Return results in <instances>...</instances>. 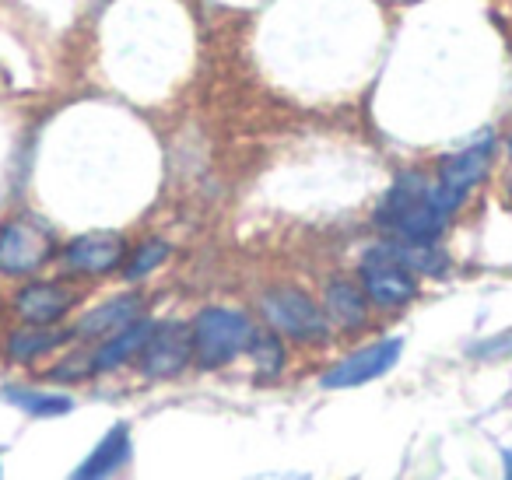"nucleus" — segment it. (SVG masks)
<instances>
[{
  "instance_id": "nucleus-5",
  "label": "nucleus",
  "mask_w": 512,
  "mask_h": 480,
  "mask_svg": "<svg viewBox=\"0 0 512 480\" xmlns=\"http://www.w3.org/2000/svg\"><path fill=\"white\" fill-rule=\"evenodd\" d=\"M193 361V333L183 323H155L144 340L137 365L148 379H172Z\"/></svg>"
},
{
  "instance_id": "nucleus-9",
  "label": "nucleus",
  "mask_w": 512,
  "mask_h": 480,
  "mask_svg": "<svg viewBox=\"0 0 512 480\" xmlns=\"http://www.w3.org/2000/svg\"><path fill=\"white\" fill-rule=\"evenodd\" d=\"M127 256V242L113 232H92V235H78L71 246L64 249V263L74 274H109L116 270Z\"/></svg>"
},
{
  "instance_id": "nucleus-3",
  "label": "nucleus",
  "mask_w": 512,
  "mask_h": 480,
  "mask_svg": "<svg viewBox=\"0 0 512 480\" xmlns=\"http://www.w3.org/2000/svg\"><path fill=\"white\" fill-rule=\"evenodd\" d=\"M260 312L271 323L274 333H285L292 340H306V344H320L330 333V319L306 291L299 288H271L260 298Z\"/></svg>"
},
{
  "instance_id": "nucleus-20",
  "label": "nucleus",
  "mask_w": 512,
  "mask_h": 480,
  "mask_svg": "<svg viewBox=\"0 0 512 480\" xmlns=\"http://www.w3.org/2000/svg\"><path fill=\"white\" fill-rule=\"evenodd\" d=\"M256 480H309V473H264Z\"/></svg>"
},
{
  "instance_id": "nucleus-18",
  "label": "nucleus",
  "mask_w": 512,
  "mask_h": 480,
  "mask_svg": "<svg viewBox=\"0 0 512 480\" xmlns=\"http://www.w3.org/2000/svg\"><path fill=\"white\" fill-rule=\"evenodd\" d=\"M165 260H169V246H165L162 239L141 242V246L134 249V256L127 260V281H141V277H148L155 267H162Z\"/></svg>"
},
{
  "instance_id": "nucleus-13",
  "label": "nucleus",
  "mask_w": 512,
  "mask_h": 480,
  "mask_svg": "<svg viewBox=\"0 0 512 480\" xmlns=\"http://www.w3.org/2000/svg\"><path fill=\"white\" fill-rule=\"evenodd\" d=\"M151 326H155L151 319H134V323H127L123 330H116L113 337H109L106 344L92 354L95 372H113V368L127 365L130 358H137L141 347H144V340H148Z\"/></svg>"
},
{
  "instance_id": "nucleus-1",
  "label": "nucleus",
  "mask_w": 512,
  "mask_h": 480,
  "mask_svg": "<svg viewBox=\"0 0 512 480\" xmlns=\"http://www.w3.org/2000/svg\"><path fill=\"white\" fill-rule=\"evenodd\" d=\"M456 204L421 172H400L376 211V225L407 246H435Z\"/></svg>"
},
{
  "instance_id": "nucleus-8",
  "label": "nucleus",
  "mask_w": 512,
  "mask_h": 480,
  "mask_svg": "<svg viewBox=\"0 0 512 480\" xmlns=\"http://www.w3.org/2000/svg\"><path fill=\"white\" fill-rule=\"evenodd\" d=\"M488 165H491V137H484V144H474V148H463V151H456V155L442 158L439 183L435 186L460 207L463 197L488 176Z\"/></svg>"
},
{
  "instance_id": "nucleus-11",
  "label": "nucleus",
  "mask_w": 512,
  "mask_h": 480,
  "mask_svg": "<svg viewBox=\"0 0 512 480\" xmlns=\"http://www.w3.org/2000/svg\"><path fill=\"white\" fill-rule=\"evenodd\" d=\"M74 305V295L60 284H29V288L18 291L15 298V309L25 323H36V326H53L67 309Z\"/></svg>"
},
{
  "instance_id": "nucleus-7",
  "label": "nucleus",
  "mask_w": 512,
  "mask_h": 480,
  "mask_svg": "<svg viewBox=\"0 0 512 480\" xmlns=\"http://www.w3.org/2000/svg\"><path fill=\"white\" fill-rule=\"evenodd\" d=\"M400 351H404V340L400 337H386V340H376L369 347H358L355 354H348L344 361H337L327 375L320 379L323 389H355V386H365V382L379 379L386 375L393 365L400 361Z\"/></svg>"
},
{
  "instance_id": "nucleus-22",
  "label": "nucleus",
  "mask_w": 512,
  "mask_h": 480,
  "mask_svg": "<svg viewBox=\"0 0 512 480\" xmlns=\"http://www.w3.org/2000/svg\"><path fill=\"white\" fill-rule=\"evenodd\" d=\"M509 151H512V141H509Z\"/></svg>"
},
{
  "instance_id": "nucleus-16",
  "label": "nucleus",
  "mask_w": 512,
  "mask_h": 480,
  "mask_svg": "<svg viewBox=\"0 0 512 480\" xmlns=\"http://www.w3.org/2000/svg\"><path fill=\"white\" fill-rule=\"evenodd\" d=\"M4 400L15 403L18 410H25V414L32 417H64L74 410V400L64 393H39V389H4Z\"/></svg>"
},
{
  "instance_id": "nucleus-10",
  "label": "nucleus",
  "mask_w": 512,
  "mask_h": 480,
  "mask_svg": "<svg viewBox=\"0 0 512 480\" xmlns=\"http://www.w3.org/2000/svg\"><path fill=\"white\" fill-rule=\"evenodd\" d=\"M127 459H130V428L120 421L102 435V442L88 452L85 463L67 480H109V477H116V470H120Z\"/></svg>"
},
{
  "instance_id": "nucleus-6",
  "label": "nucleus",
  "mask_w": 512,
  "mask_h": 480,
  "mask_svg": "<svg viewBox=\"0 0 512 480\" xmlns=\"http://www.w3.org/2000/svg\"><path fill=\"white\" fill-rule=\"evenodd\" d=\"M53 253L57 246L36 221H8L0 228V274H36L39 267L50 263Z\"/></svg>"
},
{
  "instance_id": "nucleus-4",
  "label": "nucleus",
  "mask_w": 512,
  "mask_h": 480,
  "mask_svg": "<svg viewBox=\"0 0 512 480\" xmlns=\"http://www.w3.org/2000/svg\"><path fill=\"white\" fill-rule=\"evenodd\" d=\"M362 284L365 295L376 305H383V309H397V305H407L418 295V277L393 256L390 242L369 249V256L362 263Z\"/></svg>"
},
{
  "instance_id": "nucleus-12",
  "label": "nucleus",
  "mask_w": 512,
  "mask_h": 480,
  "mask_svg": "<svg viewBox=\"0 0 512 480\" xmlns=\"http://www.w3.org/2000/svg\"><path fill=\"white\" fill-rule=\"evenodd\" d=\"M141 319V298L137 295H120L102 302L99 309H92L88 316H81V323L74 326V337H113L116 330H123L127 323Z\"/></svg>"
},
{
  "instance_id": "nucleus-14",
  "label": "nucleus",
  "mask_w": 512,
  "mask_h": 480,
  "mask_svg": "<svg viewBox=\"0 0 512 480\" xmlns=\"http://www.w3.org/2000/svg\"><path fill=\"white\" fill-rule=\"evenodd\" d=\"M323 312H327L330 323L344 326V330H355V326L365 323L369 295H362L351 281H330L327 295H323Z\"/></svg>"
},
{
  "instance_id": "nucleus-17",
  "label": "nucleus",
  "mask_w": 512,
  "mask_h": 480,
  "mask_svg": "<svg viewBox=\"0 0 512 480\" xmlns=\"http://www.w3.org/2000/svg\"><path fill=\"white\" fill-rule=\"evenodd\" d=\"M246 351L253 354V365L260 375H278L285 368V344L274 330H253Z\"/></svg>"
},
{
  "instance_id": "nucleus-23",
  "label": "nucleus",
  "mask_w": 512,
  "mask_h": 480,
  "mask_svg": "<svg viewBox=\"0 0 512 480\" xmlns=\"http://www.w3.org/2000/svg\"><path fill=\"white\" fill-rule=\"evenodd\" d=\"M0 477H4V473H0Z\"/></svg>"
},
{
  "instance_id": "nucleus-21",
  "label": "nucleus",
  "mask_w": 512,
  "mask_h": 480,
  "mask_svg": "<svg viewBox=\"0 0 512 480\" xmlns=\"http://www.w3.org/2000/svg\"><path fill=\"white\" fill-rule=\"evenodd\" d=\"M502 463H505V477L502 480H512V449L502 452Z\"/></svg>"
},
{
  "instance_id": "nucleus-2",
  "label": "nucleus",
  "mask_w": 512,
  "mask_h": 480,
  "mask_svg": "<svg viewBox=\"0 0 512 480\" xmlns=\"http://www.w3.org/2000/svg\"><path fill=\"white\" fill-rule=\"evenodd\" d=\"M190 333H193V361L200 368H221V365H232L249 347L253 323H249L246 312L211 305V309H204L193 319Z\"/></svg>"
},
{
  "instance_id": "nucleus-19",
  "label": "nucleus",
  "mask_w": 512,
  "mask_h": 480,
  "mask_svg": "<svg viewBox=\"0 0 512 480\" xmlns=\"http://www.w3.org/2000/svg\"><path fill=\"white\" fill-rule=\"evenodd\" d=\"M505 351L512 354V337H509V333H502V337H495V340H484V344H477L470 354H477V358H495V354H505Z\"/></svg>"
},
{
  "instance_id": "nucleus-15",
  "label": "nucleus",
  "mask_w": 512,
  "mask_h": 480,
  "mask_svg": "<svg viewBox=\"0 0 512 480\" xmlns=\"http://www.w3.org/2000/svg\"><path fill=\"white\" fill-rule=\"evenodd\" d=\"M71 337H74V330H50V326L29 323L25 330L11 333L8 354L15 361H32V358H39V354L53 351V347H60L64 340H71Z\"/></svg>"
}]
</instances>
